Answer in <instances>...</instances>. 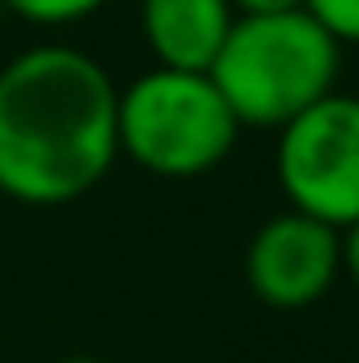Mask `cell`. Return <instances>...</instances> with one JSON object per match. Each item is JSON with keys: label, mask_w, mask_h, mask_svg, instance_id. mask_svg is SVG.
Here are the masks:
<instances>
[{"label": "cell", "mask_w": 359, "mask_h": 363, "mask_svg": "<svg viewBox=\"0 0 359 363\" xmlns=\"http://www.w3.org/2000/svg\"><path fill=\"white\" fill-rule=\"evenodd\" d=\"M120 88L65 42L28 46L0 69V194L23 207L88 198L120 157Z\"/></svg>", "instance_id": "1"}, {"label": "cell", "mask_w": 359, "mask_h": 363, "mask_svg": "<svg viewBox=\"0 0 359 363\" xmlns=\"http://www.w3.org/2000/svg\"><path fill=\"white\" fill-rule=\"evenodd\" d=\"M341 46L309 9L235 14L207 79L226 97L240 129H286L295 116L336 92Z\"/></svg>", "instance_id": "2"}, {"label": "cell", "mask_w": 359, "mask_h": 363, "mask_svg": "<svg viewBox=\"0 0 359 363\" xmlns=\"http://www.w3.org/2000/svg\"><path fill=\"white\" fill-rule=\"evenodd\" d=\"M120 157L162 179H198L216 170L240 143V120L207 74L148 69L120 88Z\"/></svg>", "instance_id": "3"}, {"label": "cell", "mask_w": 359, "mask_h": 363, "mask_svg": "<svg viewBox=\"0 0 359 363\" xmlns=\"http://www.w3.org/2000/svg\"><path fill=\"white\" fill-rule=\"evenodd\" d=\"M272 166L290 212L341 235L359 225V97L327 92L318 106L277 129Z\"/></svg>", "instance_id": "4"}, {"label": "cell", "mask_w": 359, "mask_h": 363, "mask_svg": "<svg viewBox=\"0 0 359 363\" xmlns=\"http://www.w3.org/2000/svg\"><path fill=\"white\" fill-rule=\"evenodd\" d=\"M341 276V230L304 212H277L244 248V281L253 299L277 313H299L327 299Z\"/></svg>", "instance_id": "5"}, {"label": "cell", "mask_w": 359, "mask_h": 363, "mask_svg": "<svg viewBox=\"0 0 359 363\" xmlns=\"http://www.w3.org/2000/svg\"><path fill=\"white\" fill-rule=\"evenodd\" d=\"M231 23V0H143L138 5V28L157 69L207 74Z\"/></svg>", "instance_id": "6"}, {"label": "cell", "mask_w": 359, "mask_h": 363, "mask_svg": "<svg viewBox=\"0 0 359 363\" xmlns=\"http://www.w3.org/2000/svg\"><path fill=\"white\" fill-rule=\"evenodd\" d=\"M5 14H18L23 23H37V28H70V23H83L92 18L106 0H0Z\"/></svg>", "instance_id": "7"}, {"label": "cell", "mask_w": 359, "mask_h": 363, "mask_svg": "<svg viewBox=\"0 0 359 363\" xmlns=\"http://www.w3.org/2000/svg\"><path fill=\"white\" fill-rule=\"evenodd\" d=\"M304 9L341 51L359 46V0H304Z\"/></svg>", "instance_id": "8"}, {"label": "cell", "mask_w": 359, "mask_h": 363, "mask_svg": "<svg viewBox=\"0 0 359 363\" xmlns=\"http://www.w3.org/2000/svg\"><path fill=\"white\" fill-rule=\"evenodd\" d=\"M235 14H286V9H304V0H231Z\"/></svg>", "instance_id": "9"}, {"label": "cell", "mask_w": 359, "mask_h": 363, "mask_svg": "<svg viewBox=\"0 0 359 363\" xmlns=\"http://www.w3.org/2000/svg\"><path fill=\"white\" fill-rule=\"evenodd\" d=\"M341 272H350V285L359 290V225L341 235Z\"/></svg>", "instance_id": "10"}, {"label": "cell", "mask_w": 359, "mask_h": 363, "mask_svg": "<svg viewBox=\"0 0 359 363\" xmlns=\"http://www.w3.org/2000/svg\"><path fill=\"white\" fill-rule=\"evenodd\" d=\"M60 363H106V359H92V354H70V359H60Z\"/></svg>", "instance_id": "11"}, {"label": "cell", "mask_w": 359, "mask_h": 363, "mask_svg": "<svg viewBox=\"0 0 359 363\" xmlns=\"http://www.w3.org/2000/svg\"><path fill=\"white\" fill-rule=\"evenodd\" d=\"M0 18H5V5H0Z\"/></svg>", "instance_id": "12"}]
</instances>
